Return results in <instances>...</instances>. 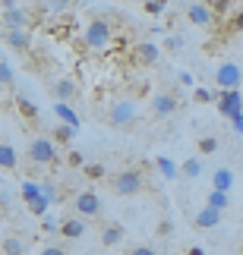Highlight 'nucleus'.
Here are the masks:
<instances>
[{
	"label": "nucleus",
	"instance_id": "nucleus-1",
	"mask_svg": "<svg viewBox=\"0 0 243 255\" xmlns=\"http://www.w3.org/2000/svg\"><path fill=\"white\" fill-rule=\"evenodd\" d=\"M82 41H85V47H92V51H108L114 44V28L104 22V19H92L82 32Z\"/></svg>",
	"mask_w": 243,
	"mask_h": 255
},
{
	"label": "nucleus",
	"instance_id": "nucleus-2",
	"mask_svg": "<svg viewBox=\"0 0 243 255\" xmlns=\"http://www.w3.org/2000/svg\"><path fill=\"white\" fill-rule=\"evenodd\" d=\"M28 161L38 164V167L54 164V161H57V142L47 139V135H38V139H32V145H28Z\"/></svg>",
	"mask_w": 243,
	"mask_h": 255
},
{
	"label": "nucleus",
	"instance_id": "nucleus-3",
	"mask_svg": "<svg viewBox=\"0 0 243 255\" xmlns=\"http://www.w3.org/2000/svg\"><path fill=\"white\" fill-rule=\"evenodd\" d=\"M133 120H136V104L130 98H120V101L111 104V111H108V123L111 126H130Z\"/></svg>",
	"mask_w": 243,
	"mask_h": 255
},
{
	"label": "nucleus",
	"instance_id": "nucleus-4",
	"mask_svg": "<svg viewBox=\"0 0 243 255\" xmlns=\"http://www.w3.org/2000/svg\"><path fill=\"white\" fill-rule=\"evenodd\" d=\"M215 82L221 92H231V88H240L243 85V70L237 63H221L215 70Z\"/></svg>",
	"mask_w": 243,
	"mask_h": 255
},
{
	"label": "nucleus",
	"instance_id": "nucleus-5",
	"mask_svg": "<svg viewBox=\"0 0 243 255\" xmlns=\"http://www.w3.org/2000/svg\"><path fill=\"white\" fill-rule=\"evenodd\" d=\"M76 214L79 218H95V214H101V199H98V192H92V189H82V192H76Z\"/></svg>",
	"mask_w": 243,
	"mask_h": 255
},
{
	"label": "nucleus",
	"instance_id": "nucleus-6",
	"mask_svg": "<svg viewBox=\"0 0 243 255\" xmlns=\"http://www.w3.org/2000/svg\"><path fill=\"white\" fill-rule=\"evenodd\" d=\"M114 189H117L120 195L142 192V173L139 170H120L117 176H114Z\"/></svg>",
	"mask_w": 243,
	"mask_h": 255
},
{
	"label": "nucleus",
	"instance_id": "nucleus-7",
	"mask_svg": "<svg viewBox=\"0 0 243 255\" xmlns=\"http://www.w3.org/2000/svg\"><path fill=\"white\" fill-rule=\"evenodd\" d=\"M218 111L225 117H234V114H243V92L240 88H231V92H221L218 98Z\"/></svg>",
	"mask_w": 243,
	"mask_h": 255
},
{
	"label": "nucleus",
	"instance_id": "nucleus-8",
	"mask_svg": "<svg viewBox=\"0 0 243 255\" xmlns=\"http://www.w3.org/2000/svg\"><path fill=\"white\" fill-rule=\"evenodd\" d=\"M158 44H152V41H142V44H136L133 47V60L139 63V66H152V63H158Z\"/></svg>",
	"mask_w": 243,
	"mask_h": 255
},
{
	"label": "nucleus",
	"instance_id": "nucleus-9",
	"mask_svg": "<svg viewBox=\"0 0 243 255\" xmlns=\"http://www.w3.org/2000/svg\"><path fill=\"white\" fill-rule=\"evenodd\" d=\"M3 41L13 47V51H19V54H25L28 47H32V38H28L25 28H6V32H3Z\"/></svg>",
	"mask_w": 243,
	"mask_h": 255
},
{
	"label": "nucleus",
	"instance_id": "nucleus-10",
	"mask_svg": "<svg viewBox=\"0 0 243 255\" xmlns=\"http://www.w3.org/2000/svg\"><path fill=\"white\" fill-rule=\"evenodd\" d=\"M187 19L193 25H212L215 22V13L209 9V3H190L187 6Z\"/></svg>",
	"mask_w": 243,
	"mask_h": 255
},
{
	"label": "nucleus",
	"instance_id": "nucleus-11",
	"mask_svg": "<svg viewBox=\"0 0 243 255\" xmlns=\"http://www.w3.org/2000/svg\"><path fill=\"white\" fill-rule=\"evenodd\" d=\"M196 227H199V230H215V227H221V211L209 208V205H202V208L196 211Z\"/></svg>",
	"mask_w": 243,
	"mask_h": 255
},
{
	"label": "nucleus",
	"instance_id": "nucleus-12",
	"mask_svg": "<svg viewBox=\"0 0 243 255\" xmlns=\"http://www.w3.org/2000/svg\"><path fill=\"white\" fill-rule=\"evenodd\" d=\"M152 114H155V117H171V114H177V98H174V95H155V98H152Z\"/></svg>",
	"mask_w": 243,
	"mask_h": 255
},
{
	"label": "nucleus",
	"instance_id": "nucleus-13",
	"mask_svg": "<svg viewBox=\"0 0 243 255\" xmlns=\"http://www.w3.org/2000/svg\"><path fill=\"white\" fill-rule=\"evenodd\" d=\"M54 114H57V120H60V123L73 126V129H79V126H82L79 114H76V111H73V107L66 104V101H57V104H54Z\"/></svg>",
	"mask_w": 243,
	"mask_h": 255
},
{
	"label": "nucleus",
	"instance_id": "nucleus-14",
	"mask_svg": "<svg viewBox=\"0 0 243 255\" xmlns=\"http://www.w3.org/2000/svg\"><path fill=\"white\" fill-rule=\"evenodd\" d=\"M231 186H234V170H231V167H218L215 173H212V189L231 192Z\"/></svg>",
	"mask_w": 243,
	"mask_h": 255
},
{
	"label": "nucleus",
	"instance_id": "nucleus-15",
	"mask_svg": "<svg viewBox=\"0 0 243 255\" xmlns=\"http://www.w3.org/2000/svg\"><path fill=\"white\" fill-rule=\"evenodd\" d=\"M155 167H158V173L164 176V180H177L180 176V167L168 158V154H158V158H155Z\"/></svg>",
	"mask_w": 243,
	"mask_h": 255
},
{
	"label": "nucleus",
	"instance_id": "nucleus-16",
	"mask_svg": "<svg viewBox=\"0 0 243 255\" xmlns=\"http://www.w3.org/2000/svg\"><path fill=\"white\" fill-rule=\"evenodd\" d=\"M60 233H63L66 240H79L82 233H85V224L79 218H66V221H60Z\"/></svg>",
	"mask_w": 243,
	"mask_h": 255
},
{
	"label": "nucleus",
	"instance_id": "nucleus-17",
	"mask_svg": "<svg viewBox=\"0 0 243 255\" xmlns=\"http://www.w3.org/2000/svg\"><path fill=\"white\" fill-rule=\"evenodd\" d=\"M3 22H6V28H25L28 16H25V9L13 6V9H3Z\"/></svg>",
	"mask_w": 243,
	"mask_h": 255
},
{
	"label": "nucleus",
	"instance_id": "nucleus-18",
	"mask_svg": "<svg viewBox=\"0 0 243 255\" xmlns=\"http://www.w3.org/2000/svg\"><path fill=\"white\" fill-rule=\"evenodd\" d=\"M16 164H19L16 148L6 145V142H0V170H16Z\"/></svg>",
	"mask_w": 243,
	"mask_h": 255
},
{
	"label": "nucleus",
	"instance_id": "nucleus-19",
	"mask_svg": "<svg viewBox=\"0 0 243 255\" xmlns=\"http://www.w3.org/2000/svg\"><path fill=\"white\" fill-rule=\"evenodd\" d=\"M51 92H54L57 101H70V98L76 95V82H73V79H57V82L51 85Z\"/></svg>",
	"mask_w": 243,
	"mask_h": 255
},
{
	"label": "nucleus",
	"instance_id": "nucleus-20",
	"mask_svg": "<svg viewBox=\"0 0 243 255\" xmlns=\"http://www.w3.org/2000/svg\"><path fill=\"white\" fill-rule=\"evenodd\" d=\"M123 237H126V230L120 227V224H108V227L101 230V246H117Z\"/></svg>",
	"mask_w": 243,
	"mask_h": 255
},
{
	"label": "nucleus",
	"instance_id": "nucleus-21",
	"mask_svg": "<svg viewBox=\"0 0 243 255\" xmlns=\"http://www.w3.org/2000/svg\"><path fill=\"white\" fill-rule=\"evenodd\" d=\"M19 195L25 199V205H32L41 199V183H35V180H22V186H19Z\"/></svg>",
	"mask_w": 243,
	"mask_h": 255
},
{
	"label": "nucleus",
	"instance_id": "nucleus-22",
	"mask_svg": "<svg viewBox=\"0 0 243 255\" xmlns=\"http://www.w3.org/2000/svg\"><path fill=\"white\" fill-rule=\"evenodd\" d=\"M180 176H183V180H199V176H202V161L199 158H187L180 164Z\"/></svg>",
	"mask_w": 243,
	"mask_h": 255
},
{
	"label": "nucleus",
	"instance_id": "nucleus-23",
	"mask_svg": "<svg viewBox=\"0 0 243 255\" xmlns=\"http://www.w3.org/2000/svg\"><path fill=\"white\" fill-rule=\"evenodd\" d=\"M76 132H79V129H73V126H66V123H60V126H54L51 139H54L57 145H63V142H70V139H73Z\"/></svg>",
	"mask_w": 243,
	"mask_h": 255
},
{
	"label": "nucleus",
	"instance_id": "nucleus-24",
	"mask_svg": "<svg viewBox=\"0 0 243 255\" xmlns=\"http://www.w3.org/2000/svg\"><path fill=\"white\" fill-rule=\"evenodd\" d=\"M209 208H215V211H225L228 208V192H218V189H212L209 192V199H206Z\"/></svg>",
	"mask_w": 243,
	"mask_h": 255
},
{
	"label": "nucleus",
	"instance_id": "nucleus-25",
	"mask_svg": "<svg viewBox=\"0 0 243 255\" xmlns=\"http://www.w3.org/2000/svg\"><path fill=\"white\" fill-rule=\"evenodd\" d=\"M25 252V243L19 237H6L3 240V255H22Z\"/></svg>",
	"mask_w": 243,
	"mask_h": 255
},
{
	"label": "nucleus",
	"instance_id": "nucleus-26",
	"mask_svg": "<svg viewBox=\"0 0 243 255\" xmlns=\"http://www.w3.org/2000/svg\"><path fill=\"white\" fill-rule=\"evenodd\" d=\"M19 114H22L25 120H35V117H38V107L28 101V98H19Z\"/></svg>",
	"mask_w": 243,
	"mask_h": 255
},
{
	"label": "nucleus",
	"instance_id": "nucleus-27",
	"mask_svg": "<svg viewBox=\"0 0 243 255\" xmlns=\"http://www.w3.org/2000/svg\"><path fill=\"white\" fill-rule=\"evenodd\" d=\"M47 208H51V199H47V195H41L38 202H32V205H28V211H32V214H38V218H44V214H47Z\"/></svg>",
	"mask_w": 243,
	"mask_h": 255
},
{
	"label": "nucleus",
	"instance_id": "nucleus-28",
	"mask_svg": "<svg viewBox=\"0 0 243 255\" xmlns=\"http://www.w3.org/2000/svg\"><path fill=\"white\" fill-rule=\"evenodd\" d=\"M41 230H44V233H60V218L44 214V218H41Z\"/></svg>",
	"mask_w": 243,
	"mask_h": 255
},
{
	"label": "nucleus",
	"instance_id": "nucleus-29",
	"mask_svg": "<svg viewBox=\"0 0 243 255\" xmlns=\"http://www.w3.org/2000/svg\"><path fill=\"white\" fill-rule=\"evenodd\" d=\"M218 151V139L215 135H206V139L199 142V154H215Z\"/></svg>",
	"mask_w": 243,
	"mask_h": 255
},
{
	"label": "nucleus",
	"instance_id": "nucleus-30",
	"mask_svg": "<svg viewBox=\"0 0 243 255\" xmlns=\"http://www.w3.org/2000/svg\"><path fill=\"white\" fill-rule=\"evenodd\" d=\"M193 98H196V101H199V104H209V101H215V98H218V95H212V92H209V88H193Z\"/></svg>",
	"mask_w": 243,
	"mask_h": 255
},
{
	"label": "nucleus",
	"instance_id": "nucleus-31",
	"mask_svg": "<svg viewBox=\"0 0 243 255\" xmlns=\"http://www.w3.org/2000/svg\"><path fill=\"white\" fill-rule=\"evenodd\" d=\"M9 82H13V66L6 60H0V85H9Z\"/></svg>",
	"mask_w": 243,
	"mask_h": 255
},
{
	"label": "nucleus",
	"instance_id": "nucleus-32",
	"mask_svg": "<svg viewBox=\"0 0 243 255\" xmlns=\"http://www.w3.org/2000/svg\"><path fill=\"white\" fill-rule=\"evenodd\" d=\"M164 6H168L164 0H149V3H145V13H149V16H161Z\"/></svg>",
	"mask_w": 243,
	"mask_h": 255
},
{
	"label": "nucleus",
	"instance_id": "nucleus-33",
	"mask_svg": "<svg viewBox=\"0 0 243 255\" xmlns=\"http://www.w3.org/2000/svg\"><path fill=\"white\" fill-rule=\"evenodd\" d=\"M228 6H231V0H212V3H209V9H212V13H228Z\"/></svg>",
	"mask_w": 243,
	"mask_h": 255
},
{
	"label": "nucleus",
	"instance_id": "nucleus-34",
	"mask_svg": "<svg viewBox=\"0 0 243 255\" xmlns=\"http://www.w3.org/2000/svg\"><path fill=\"white\" fill-rule=\"evenodd\" d=\"M164 47H168V51H180V47H183V38L180 35H171L168 41H164Z\"/></svg>",
	"mask_w": 243,
	"mask_h": 255
},
{
	"label": "nucleus",
	"instance_id": "nucleus-35",
	"mask_svg": "<svg viewBox=\"0 0 243 255\" xmlns=\"http://www.w3.org/2000/svg\"><path fill=\"white\" fill-rule=\"evenodd\" d=\"M228 120H231V126H234V132L243 135V114H234V117H228Z\"/></svg>",
	"mask_w": 243,
	"mask_h": 255
},
{
	"label": "nucleus",
	"instance_id": "nucleus-36",
	"mask_svg": "<svg viewBox=\"0 0 243 255\" xmlns=\"http://www.w3.org/2000/svg\"><path fill=\"white\" fill-rule=\"evenodd\" d=\"M41 195H47V199L54 202V199H57V189H54V183H47V180H44V183H41Z\"/></svg>",
	"mask_w": 243,
	"mask_h": 255
},
{
	"label": "nucleus",
	"instance_id": "nucleus-37",
	"mask_svg": "<svg viewBox=\"0 0 243 255\" xmlns=\"http://www.w3.org/2000/svg\"><path fill=\"white\" fill-rule=\"evenodd\" d=\"M177 79H180V85H187V88H193V82H196V79H193V73H187V70H180Z\"/></svg>",
	"mask_w": 243,
	"mask_h": 255
},
{
	"label": "nucleus",
	"instance_id": "nucleus-38",
	"mask_svg": "<svg viewBox=\"0 0 243 255\" xmlns=\"http://www.w3.org/2000/svg\"><path fill=\"white\" fill-rule=\"evenodd\" d=\"M82 167H85V173H89V176H101L104 173L101 164H82Z\"/></svg>",
	"mask_w": 243,
	"mask_h": 255
},
{
	"label": "nucleus",
	"instance_id": "nucleus-39",
	"mask_svg": "<svg viewBox=\"0 0 243 255\" xmlns=\"http://www.w3.org/2000/svg\"><path fill=\"white\" fill-rule=\"evenodd\" d=\"M66 164H70V167H82L85 161H82V154H79V151H73L70 158H66Z\"/></svg>",
	"mask_w": 243,
	"mask_h": 255
},
{
	"label": "nucleus",
	"instance_id": "nucleus-40",
	"mask_svg": "<svg viewBox=\"0 0 243 255\" xmlns=\"http://www.w3.org/2000/svg\"><path fill=\"white\" fill-rule=\"evenodd\" d=\"M41 255H66V249H60V246H44Z\"/></svg>",
	"mask_w": 243,
	"mask_h": 255
},
{
	"label": "nucleus",
	"instance_id": "nucleus-41",
	"mask_svg": "<svg viewBox=\"0 0 243 255\" xmlns=\"http://www.w3.org/2000/svg\"><path fill=\"white\" fill-rule=\"evenodd\" d=\"M130 255H158V252H155V249H149V246H136Z\"/></svg>",
	"mask_w": 243,
	"mask_h": 255
},
{
	"label": "nucleus",
	"instance_id": "nucleus-42",
	"mask_svg": "<svg viewBox=\"0 0 243 255\" xmlns=\"http://www.w3.org/2000/svg\"><path fill=\"white\" fill-rule=\"evenodd\" d=\"M231 25H234V28H237V32H243V13H237L234 19H231Z\"/></svg>",
	"mask_w": 243,
	"mask_h": 255
},
{
	"label": "nucleus",
	"instance_id": "nucleus-43",
	"mask_svg": "<svg viewBox=\"0 0 243 255\" xmlns=\"http://www.w3.org/2000/svg\"><path fill=\"white\" fill-rule=\"evenodd\" d=\"M158 233H161V237H168V233H171V221H161L158 224Z\"/></svg>",
	"mask_w": 243,
	"mask_h": 255
},
{
	"label": "nucleus",
	"instance_id": "nucleus-44",
	"mask_svg": "<svg viewBox=\"0 0 243 255\" xmlns=\"http://www.w3.org/2000/svg\"><path fill=\"white\" fill-rule=\"evenodd\" d=\"M16 6V0H0V9H13Z\"/></svg>",
	"mask_w": 243,
	"mask_h": 255
},
{
	"label": "nucleus",
	"instance_id": "nucleus-45",
	"mask_svg": "<svg viewBox=\"0 0 243 255\" xmlns=\"http://www.w3.org/2000/svg\"><path fill=\"white\" fill-rule=\"evenodd\" d=\"M66 3H73V0H54V9H63Z\"/></svg>",
	"mask_w": 243,
	"mask_h": 255
},
{
	"label": "nucleus",
	"instance_id": "nucleus-46",
	"mask_svg": "<svg viewBox=\"0 0 243 255\" xmlns=\"http://www.w3.org/2000/svg\"><path fill=\"white\" fill-rule=\"evenodd\" d=\"M240 224H243V214H240Z\"/></svg>",
	"mask_w": 243,
	"mask_h": 255
},
{
	"label": "nucleus",
	"instance_id": "nucleus-47",
	"mask_svg": "<svg viewBox=\"0 0 243 255\" xmlns=\"http://www.w3.org/2000/svg\"><path fill=\"white\" fill-rule=\"evenodd\" d=\"M164 3H168V0H164Z\"/></svg>",
	"mask_w": 243,
	"mask_h": 255
}]
</instances>
